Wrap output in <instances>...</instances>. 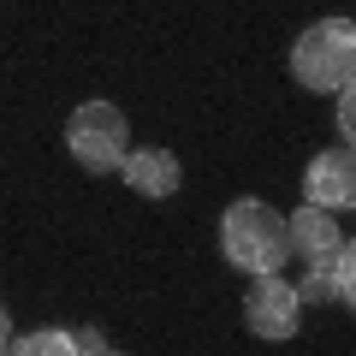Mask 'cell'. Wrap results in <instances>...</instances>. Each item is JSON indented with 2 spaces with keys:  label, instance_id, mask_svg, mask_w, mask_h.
Segmentation results:
<instances>
[{
  "label": "cell",
  "instance_id": "1",
  "mask_svg": "<svg viewBox=\"0 0 356 356\" xmlns=\"http://www.w3.org/2000/svg\"><path fill=\"white\" fill-rule=\"evenodd\" d=\"M220 255L238 273H280L291 261V238H285V214L261 196H238L220 214Z\"/></svg>",
  "mask_w": 356,
  "mask_h": 356
},
{
  "label": "cell",
  "instance_id": "2",
  "mask_svg": "<svg viewBox=\"0 0 356 356\" xmlns=\"http://www.w3.org/2000/svg\"><path fill=\"white\" fill-rule=\"evenodd\" d=\"M291 72H297V83L327 89V95H339L344 83H356V24L350 18H321V24H309L297 36V48H291Z\"/></svg>",
  "mask_w": 356,
  "mask_h": 356
},
{
  "label": "cell",
  "instance_id": "3",
  "mask_svg": "<svg viewBox=\"0 0 356 356\" xmlns=\"http://www.w3.org/2000/svg\"><path fill=\"white\" fill-rule=\"evenodd\" d=\"M65 149L83 172H119V161L131 154V119L113 102H83L65 119Z\"/></svg>",
  "mask_w": 356,
  "mask_h": 356
},
{
  "label": "cell",
  "instance_id": "4",
  "mask_svg": "<svg viewBox=\"0 0 356 356\" xmlns=\"http://www.w3.org/2000/svg\"><path fill=\"white\" fill-rule=\"evenodd\" d=\"M243 321H250L255 339L285 344L303 327V297H297V285L285 280V273H255L250 291H243Z\"/></svg>",
  "mask_w": 356,
  "mask_h": 356
},
{
  "label": "cell",
  "instance_id": "5",
  "mask_svg": "<svg viewBox=\"0 0 356 356\" xmlns=\"http://www.w3.org/2000/svg\"><path fill=\"white\" fill-rule=\"evenodd\" d=\"M303 196H309V208H327V214H344V208L356 202V154H350V143L321 149L315 161H309Z\"/></svg>",
  "mask_w": 356,
  "mask_h": 356
},
{
  "label": "cell",
  "instance_id": "6",
  "mask_svg": "<svg viewBox=\"0 0 356 356\" xmlns=\"http://www.w3.org/2000/svg\"><path fill=\"white\" fill-rule=\"evenodd\" d=\"M297 297H303V303H339V309H356V250H350V238H344L332 255L309 261V273L297 280Z\"/></svg>",
  "mask_w": 356,
  "mask_h": 356
},
{
  "label": "cell",
  "instance_id": "7",
  "mask_svg": "<svg viewBox=\"0 0 356 356\" xmlns=\"http://www.w3.org/2000/svg\"><path fill=\"white\" fill-rule=\"evenodd\" d=\"M119 172H125V184L137 196H154V202L178 196V184H184V166H178L172 149H131L125 161H119Z\"/></svg>",
  "mask_w": 356,
  "mask_h": 356
},
{
  "label": "cell",
  "instance_id": "8",
  "mask_svg": "<svg viewBox=\"0 0 356 356\" xmlns=\"http://www.w3.org/2000/svg\"><path fill=\"white\" fill-rule=\"evenodd\" d=\"M285 238H291V255H303V261H321V255H332L344 243V226L327 214V208H297V214H285Z\"/></svg>",
  "mask_w": 356,
  "mask_h": 356
},
{
  "label": "cell",
  "instance_id": "9",
  "mask_svg": "<svg viewBox=\"0 0 356 356\" xmlns=\"http://www.w3.org/2000/svg\"><path fill=\"white\" fill-rule=\"evenodd\" d=\"M6 356H77V344L65 327H36V332H18Z\"/></svg>",
  "mask_w": 356,
  "mask_h": 356
},
{
  "label": "cell",
  "instance_id": "10",
  "mask_svg": "<svg viewBox=\"0 0 356 356\" xmlns=\"http://www.w3.org/2000/svg\"><path fill=\"white\" fill-rule=\"evenodd\" d=\"M339 131H344V143L356 137V83L339 89Z\"/></svg>",
  "mask_w": 356,
  "mask_h": 356
},
{
  "label": "cell",
  "instance_id": "11",
  "mask_svg": "<svg viewBox=\"0 0 356 356\" xmlns=\"http://www.w3.org/2000/svg\"><path fill=\"white\" fill-rule=\"evenodd\" d=\"M72 344H77V356H102V350H107V339H102L95 327H77V332H72Z\"/></svg>",
  "mask_w": 356,
  "mask_h": 356
},
{
  "label": "cell",
  "instance_id": "12",
  "mask_svg": "<svg viewBox=\"0 0 356 356\" xmlns=\"http://www.w3.org/2000/svg\"><path fill=\"white\" fill-rule=\"evenodd\" d=\"M13 339H18V332H13V315H6V309H0V356L13 350Z\"/></svg>",
  "mask_w": 356,
  "mask_h": 356
},
{
  "label": "cell",
  "instance_id": "13",
  "mask_svg": "<svg viewBox=\"0 0 356 356\" xmlns=\"http://www.w3.org/2000/svg\"><path fill=\"white\" fill-rule=\"evenodd\" d=\"M102 356H119V350H102Z\"/></svg>",
  "mask_w": 356,
  "mask_h": 356
}]
</instances>
